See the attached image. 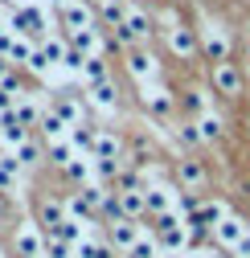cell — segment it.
Listing matches in <instances>:
<instances>
[{"label":"cell","mask_w":250,"mask_h":258,"mask_svg":"<svg viewBox=\"0 0 250 258\" xmlns=\"http://www.w3.org/2000/svg\"><path fill=\"white\" fill-rule=\"evenodd\" d=\"M213 238L222 242L226 250H234L238 258H246V254H250V225H246L242 217H230V213H226L222 221L213 225Z\"/></svg>","instance_id":"cell-1"},{"label":"cell","mask_w":250,"mask_h":258,"mask_svg":"<svg viewBox=\"0 0 250 258\" xmlns=\"http://www.w3.org/2000/svg\"><path fill=\"white\" fill-rule=\"evenodd\" d=\"M148 33H152V17H148L144 9H132V5H128V17H123V25L115 29V41H119L123 49H128V45L144 41Z\"/></svg>","instance_id":"cell-2"},{"label":"cell","mask_w":250,"mask_h":258,"mask_svg":"<svg viewBox=\"0 0 250 258\" xmlns=\"http://www.w3.org/2000/svg\"><path fill=\"white\" fill-rule=\"evenodd\" d=\"M156 242L168 246V250H184V246H189L184 217H180V213H160V217H156Z\"/></svg>","instance_id":"cell-3"},{"label":"cell","mask_w":250,"mask_h":258,"mask_svg":"<svg viewBox=\"0 0 250 258\" xmlns=\"http://www.w3.org/2000/svg\"><path fill=\"white\" fill-rule=\"evenodd\" d=\"M9 29H13L17 37H45V33H49V21H45L41 9L29 5V9H17V13L9 17Z\"/></svg>","instance_id":"cell-4"},{"label":"cell","mask_w":250,"mask_h":258,"mask_svg":"<svg viewBox=\"0 0 250 258\" xmlns=\"http://www.w3.org/2000/svg\"><path fill=\"white\" fill-rule=\"evenodd\" d=\"M17 250H21V258H41L45 254V234L37 230V225H21L17 230Z\"/></svg>","instance_id":"cell-5"},{"label":"cell","mask_w":250,"mask_h":258,"mask_svg":"<svg viewBox=\"0 0 250 258\" xmlns=\"http://www.w3.org/2000/svg\"><path fill=\"white\" fill-rule=\"evenodd\" d=\"M136 242H140V225H136V217L111 221V246H115V250H123V254H128Z\"/></svg>","instance_id":"cell-6"},{"label":"cell","mask_w":250,"mask_h":258,"mask_svg":"<svg viewBox=\"0 0 250 258\" xmlns=\"http://www.w3.org/2000/svg\"><path fill=\"white\" fill-rule=\"evenodd\" d=\"M70 49H78L82 57H99V53H103L99 29H95V25H90V29H74V33H70Z\"/></svg>","instance_id":"cell-7"},{"label":"cell","mask_w":250,"mask_h":258,"mask_svg":"<svg viewBox=\"0 0 250 258\" xmlns=\"http://www.w3.org/2000/svg\"><path fill=\"white\" fill-rule=\"evenodd\" d=\"M25 140H29V132H25L21 115H17V111H5V115H0V144H9V148H21Z\"/></svg>","instance_id":"cell-8"},{"label":"cell","mask_w":250,"mask_h":258,"mask_svg":"<svg viewBox=\"0 0 250 258\" xmlns=\"http://www.w3.org/2000/svg\"><path fill=\"white\" fill-rule=\"evenodd\" d=\"M140 99H144V107H148L152 115H168V111H172V94H168L160 82H148V86L140 90Z\"/></svg>","instance_id":"cell-9"},{"label":"cell","mask_w":250,"mask_h":258,"mask_svg":"<svg viewBox=\"0 0 250 258\" xmlns=\"http://www.w3.org/2000/svg\"><path fill=\"white\" fill-rule=\"evenodd\" d=\"M213 86L222 90V94H230V99H234V94L242 90V74L230 66V61H217V66H213Z\"/></svg>","instance_id":"cell-10"},{"label":"cell","mask_w":250,"mask_h":258,"mask_svg":"<svg viewBox=\"0 0 250 258\" xmlns=\"http://www.w3.org/2000/svg\"><path fill=\"white\" fill-rule=\"evenodd\" d=\"M172 205H176V192L172 188H144V209H152L156 217H160V213H172Z\"/></svg>","instance_id":"cell-11"},{"label":"cell","mask_w":250,"mask_h":258,"mask_svg":"<svg viewBox=\"0 0 250 258\" xmlns=\"http://www.w3.org/2000/svg\"><path fill=\"white\" fill-rule=\"evenodd\" d=\"M37 127H41V136H45L49 144H57V140H66V136H70V123L61 119L57 111H41V119H37Z\"/></svg>","instance_id":"cell-12"},{"label":"cell","mask_w":250,"mask_h":258,"mask_svg":"<svg viewBox=\"0 0 250 258\" xmlns=\"http://www.w3.org/2000/svg\"><path fill=\"white\" fill-rule=\"evenodd\" d=\"M128 74H132V78H140V82L148 86V82L156 78V57H152V53H140V49H136V53L128 57Z\"/></svg>","instance_id":"cell-13"},{"label":"cell","mask_w":250,"mask_h":258,"mask_svg":"<svg viewBox=\"0 0 250 258\" xmlns=\"http://www.w3.org/2000/svg\"><path fill=\"white\" fill-rule=\"evenodd\" d=\"M61 172H66L70 180H78V184H95V156H74Z\"/></svg>","instance_id":"cell-14"},{"label":"cell","mask_w":250,"mask_h":258,"mask_svg":"<svg viewBox=\"0 0 250 258\" xmlns=\"http://www.w3.org/2000/svg\"><path fill=\"white\" fill-rule=\"evenodd\" d=\"M168 49H172L176 57H193V53H197V37L189 33V29L176 25V29H168Z\"/></svg>","instance_id":"cell-15"},{"label":"cell","mask_w":250,"mask_h":258,"mask_svg":"<svg viewBox=\"0 0 250 258\" xmlns=\"http://www.w3.org/2000/svg\"><path fill=\"white\" fill-rule=\"evenodd\" d=\"M61 21H66V29L74 33V29H90L95 21H90V5H78V0H70L66 9H61Z\"/></svg>","instance_id":"cell-16"},{"label":"cell","mask_w":250,"mask_h":258,"mask_svg":"<svg viewBox=\"0 0 250 258\" xmlns=\"http://www.w3.org/2000/svg\"><path fill=\"white\" fill-rule=\"evenodd\" d=\"M86 94H90V107H99V111H115V107H119V99H115V82H95Z\"/></svg>","instance_id":"cell-17"},{"label":"cell","mask_w":250,"mask_h":258,"mask_svg":"<svg viewBox=\"0 0 250 258\" xmlns=\"http://www.w3.org/2000/svg\"><path fill=\"white\" fill-rule=\"evenodd\" d=\"M66 217H74L82 225H95V205L86 201V192H74V197L66 201Z\"/></svg>","instance_id":"cell-18"},{"label":"cell","mask_w":250,"mask_h":258,"mask_svg":"<svg viewBox=\"0 0 250 258\" xmlns=\"http://www.w3.org/2000/svg\"><path fill=\"white\" fill-rule=\"evenodd\" d=\"M226 49H230V41H226L222 29H205V57L213 61V66H217V61H226Z\"/></svg>","instance_id":"cell-19"},{"label":"cell","mask_w":250,"mask_h":258,"mask_svg":"<svg viewBox=\"0 0 250 258\" xmlns=\"http://www.w3.org/2000/svg\"><path fill=\"white\" fill-rule=\"evenodd\" d=\"M21 180V164H17V156H0V192H13Z\"/></svg>","instance_id":"cell-20"},{"label":"cell","mask_w":250,"mask_h":258,"mask_svg":"<svg viewBox=\"0 0 250 258\" xmlns=\"http://www.w3.org/2000/svg\"><path fill=\"white\" fill-rule=\"evenodd\" d=\"M95 160H119V140L107 136V132H95V148H90Z\"/></svg>","instance_id":"cell-21"},{"label":"cell","mask_w":250,"mask_h":258,"mask_svg":"<svg viewBox=\"0 0 250 258\" xmlns=\"http://www.w3.org/2000/svg\"><path fill=\"white\" fill-rule=\"evenodd\" d=\"M53 234H57L61 242H70L74 250H78V246L86 242V230H82V221H74V217H66V221H61V225H57V230H53Z\"/></svg>","instance_id":"cell-22"},{"label":"cell","mask_w":250,"mask_h":258,"mask_svg":"<svg viewBox=\"0 0 250 258\" xmlns=\"http://www.w3.org/2000/svg\"><path fill=\"white\" fill-rule=\"evenodd\" d=\"M53 111H57L61 119H66L70 127H82V119H86V115H82V103H78V99H57V103H53Z\"/></svg>","instance_id":"cell-23"},{"label":"cell","mask_w":250,"mask_h":258,"mask_svg":"<svg viewBox=\"0 0 250 258\" xmlns=\"http://www.w3.org/2000/svg\"><path fill=\"white\" fill-rule=\"evenodd\" d=\"M82 78L95 86V82H111V74H107V61H103V53L99 57H86V66H82Z\"/></svg>","instance_id":"cell-24"},{"label":"cell","mask_w":250,"mask_h":258,"mask_svg":"<svg viewBox=\"0 0 250 258\" xmlns=\"http://www.w3.org/2000/svg\"><path fill=\"white\" fill-rule=\"evenodd\" d=\"M41 53L49 57V66H61V61H66V53H70V45L57 41V37H41Z\"/></svg>","instance_id":"cell-25"},{"label":"cell","mask_w":250,"mask_h":258,"mask_svg":"<svg viewBox=\"0 0 250 258\" xmlns=\"http://www.w3.org/2000/svg\"><path fill=\"white\" fill-rule=\"evenodd\" d=\"M70 148L78 152V156H90V148H95V132H86V127H70Z\"/></svg>","instance_id":"cell-26"},{"label":"cell","mask_w":250,"mask_h":258,"mask_svg":"<svg viewBox=\"0 0 250 258\" xmlns=\"http://www.w3.org/2000/svg\"><path fill=\"white\" fill-rule=\"evenodd\" d=\"M61 221H66V205H57V201H45V205H41V225H45V230L53 234Z\"/></svg>","instance_id":"cell-27"},{"label":"cell","mask_w":250,"mask_h":258,"mask_svg":"<svg viewBox=\"0 0 250 258\" xmlns=\"http://www.w3.org/2000/svg\"><path fill=\"white\" fill-rule=\"evenodd\" d=\"M33 49H37V45L29 41V37H17V33H13V41H9V49H5V57H9V61H29V53H33Z\"/></svg>","instance_id":"cell-28"},{"label":"cell","mask_w":250,"mask_h":258,"mask_svg":"<svg viewBox=\"0 0 250 258\" xmlns=\"http://www.w3.org/2000/svg\"><path fill=\"white\" fill-rule=\"evenodd\" d=\"M176 172H180V180H184V184H193V188H201V184H205V168L197 164V160H180V168H176Z\"/></svg>","instance_id":"cell-29"},{"label":"cell","mask_w":250,"mask_h":258,"mask_svg":"<svg viewBox=\"0 0 250 258\" xmlns=\"http://www.w3.org/2000/svg\"><path fill=\"white\" fill-rule=\"evenodd\" d=\"M99 13H103V21H107L111 29H119V25H123V17H128V5H119V0H103Z\"/></svg>","instance_id":"cell-30"},{"label":"cell","mask_w":250,"mask_h":258,"mask_svg":"<svg viewBox=\"0 0 250 258\" xmlns=\"http://www.w3.org/2000/svg\"><path fill=\"white\" fill-rule=\"evenodd\" d=\"M13 111L21 115V123H25V127H33V123L41 119V111H37V103H33V99H25V94H21V99L13 103Z\"/></svg>","instance_id":"cell-31"},{"label":"cell","mask_w":250,"mask_h":258,"mask_svg":"<svg viewBox=\"0 0 250 258\" xmlns=\"http://www.w3.org/2000/svg\"><path fill=\"white\" fill-rule=\"evenodd\" d=\"M41 258H74V246H70V242H61L57 234H49V238H45V254H41Z\"/></svg>","instance_id":"cell-32"},{"label":"cell","mask_w":250,"mask_h":258,"mask_svg":"<svg viewBox=\"0 0 250 258\" xmlns=\"http://www.w3.org/2000/svg\"><path fill=\"white\" fill-rule=\"evenodd\" d=\"M25 70H29V74H41V78H49V74H53V66H49V57L41 53V45H37L33 53H29V61H25Z\"/></svg>","instance_id":"cell-33"},{"label":"cell","mask_w":250,"mask_h":258,"mask_svg":"<svg viewBox=\"0 0 250 258\" xmlns=\"http://www.w3.org/2000/svg\"><path fill=\"white\" fill-rule=\"evenodd\" d=\"M13 156H17V164H21V168H29V164H37L41 148H37V140H25L21 148H13Z\"/></svg>","instance_id":"cell-34"},{"label":"cell","mask_w":250,"mask_h":258,"mask_svg":"<svg viewBox=\"0 0 250 258\" xmlns=\"http://www.w3.org/2000/svg\"><path fill=\"white\" fill-rule=\"evenodd\" d=\"M74 156H78V152L70 148V140H57V144H49V160H53L57 168H66V164H70Z\"/></svg>","instance_id":"cell-35"},{"label":"cell","mask_w":250,"mask_h":258,"mask_svg":"<svg viewBox=\"0 0 250 258\" xmlns=\"http://www.w3.org/2000/svg\"><path fill=\"white\" fill-rule=\"evenodd\" d=\"M99 213H103L107 221H123V201H119V192H107L103 205H99Z\"/></svg>","instance_id":"cell-36"},{"label":"cell","mask_w":250,"mask_h":258,"mask_svg":"<svg viewBox=\"0 0 250 258\" xmlns=\"http://www.w3.org/2000/svg\"><path fill=\"white\" fill-rule=\"evenodd\" d=\"M197 132H201V140H217V136H222V119L205 111V115L197 119Z\"/></svg>","instance_id":"cell-37"},{"label":"cell","mask_w":250,"mask_h":258,"mask_svg":"<svg viewBox=\"0 0 250 258\" xmlns=\"http://www.w3.org/2000/svg\"><path fill=\"white\" fill-rule=\"evenodd\" d=\"M156 254H160V242H156V238H140L128 250V258H156Z\"/></svg>","instance_id":"cell-38"},{"label":"cell","mask_w":250,"mask_h":258,"mask_svg":"<svg viewBox=\"0 0 250 258\" xmlns=\"http://www.w3.org/2000/svg\"><path fill=\"white\" fill-rule=\"evenodd\" d=\"M119 201H123V217L144 213V192H119Z\"/></svg>","instance_id":"cell-39"},{"label":"cell","mask_w":250,"mask_h":258,"mask_svg":"<svg viewBox=\"0 0 250 258\" xmlns=\"http://www.w3.org/2000/svg\"><path fill=\"white\" fill-rule=\"evenodd\" d=\"M74 254H78V258H111V246H103V242H90V238H86V242H82Z\"/></svg>","instance_id":"cell-40"},{"label":"cell","mask_w":250,"mask_h":258,"mask_svg":"<svg viewBox=\"0 0 250 258\" xmlns=\"http://www.w3.org/2000/svg\"><path fill=\"white\" fill-rule=\"evenodd\" d=\"M180 140H184V144H201V132H197V123H184V127H180Z\"/></svg>","instance_id":"cell-41"},{"label":"cell","mask_w":250,"mask_h":258,"mask_svg":"<svg viewBox=\"0 0 250 258\" xmlns=\"http://www.w3.org/2000/svg\"><path fill=\"white\" fill-rule=\"evenodd\" d=\"M5 111H13V94H5V90H0V115H5Z\"/></svg>","instance_id":"cell-42"},{"label":"cell","mask_w":250,"mask_h":258,"mask_svg":"<svg viewBox=\"0 0 250 258\" xmlns=\"http://www.w3.org/2000/svg\"><path fill=\"white\" fill-rule=\"evenodd\" d=\"M5 78H9V57L0 53V82H5Z\"/></svg>","instance_id":"cell-43"},{"label":"cell","mask_w":250,"mask_h":258,"mask_svg":"<svg viewBox=\"0 0 250 258\" xmlns=\"http://www.w3.org/2000/svg\"><path fill=\"white\" fill-rule=\"evenodd\" d=\"M49 5H57V9H66V5H70V0H49Z\"/></svg>","instance_id":"cell-44"},{"label":"cell","mask_w":250,"mask_h":258,"mask_svg":"<svg viewBox=\"0 0 250 258\" xmlns=\"http://www.w3.org/2000/svg\"><path fill=\"white\" fill-rule=\"evenodd\" d=\"M119 5H132V0H119Z\"/></svg>","instance_id":"cell-45"},{"label":"cell","mask_w":250,"mask_h":258,"mask_svg":"<svg viewBox=\"0 0 250 258\" xmlns=\"http://www.w3.org/2000/svg\"><path fill=\"white\" fill-rule=\"evenodd\" d=\"M156 258H164V254H156Z\"/></svg>","instance_id":"cell-46"},{"label":"cell","mask_w":250,"mask_h":258,"mask_svg":"<svg viewBox=\"0 0 250 258\" xmlns=\"http://www.w3.org/2000/svg\"><path fill=\"white\" fill-rule=\"evenodd\" d=\"M99 5H103V0H99Z\"/></svg>","instance_id":"cell-47"},{"label":"cell","mask_w":250,"mask_h":258,"mask_svg":"<svg viewBox=\"0 0 250 258\" xmlns=\"http://www.w3.org/2000/svg\"><path fill=\"white\" fill-rule=\"evenodd\" d=\"M123 258H128V254H123Z\"/></svg>","instance_id":"cell-48"},{"label":"cell","mask_w":250,"mask_h":258,"mask_svg":"<svg viewBox=\"0 0 250 258\" xmlns=\"http://www.w3.org/2000/svg\"><path fill=\"white\" fill-rule=\"evenodd\" d=\"M74 258H78V254H74Z\"/></svg>","instance_id":"cell-49"},{"label":"cell","mask_w":250,"mask_h":258,"mask_svg":"<svg viewBox=\"0 0 250 258\" xmlns=\"http://www.w3.org/2000/svg\"><path fill=\"white\" fill-rule=\"evenodd\" d=\"M246 258H250V254H246Z\"/></svg>","instance_id":"cell-50"}]
</instances>
